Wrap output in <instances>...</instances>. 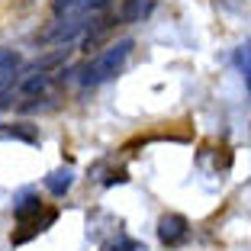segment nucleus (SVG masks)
<instances>
[{
	"instance_id": "obj_8",
	"label": "nucleus",
	"mask_w": 251,
	"mask_h": 251,
	"mask_svg": "<svg viewBox=\"0 0 251 251\" xmlns=\"http://www.w3.org/2000/svg\"><path fill=\"white\" fill-rule=\"evenodd\" d=\"M16 65H20V55L10 49H0V71H16Z\"/></svg>"
},
{
	"instance_id": "obj_9",
	"label": "nucleus",
	"mask_w": 251,
	"mask_h": 251,
	"mask_svg": "<svg viewBox=\"0 0 251 251\" xmlns=\"http://www.w3.org/2000/svg\"><path fill=\"white\" fill-rule=\"evenodd\" d=\"M45 84H49V81H45V74H32L29 81L23 84V94H42Z\"/></svg>"
},
{
	"instance_id": "obj_1",
	"label": "nucleus",
	"mask_w": 251,
	"mask_h": 251,
	"mask_svg": "<svg viewBox=\"0 0 251 251\" xmlns=\"http://www.w3.org/2000/svg\"><path fill=\"white\" fill-rule=\"evenodd\" d=\"M129 52H132V39H119L116 45L103 49V52L97 55V58H90L87 65L81 68V84H84V87H97V84L110 81L113 74H116L119 68L126 65Z\"/></svg>"
},
{
	"instance_id": "obj_7",
	"label": "nucleus",
	"mask_w": 251,
	"mask_h": 251,
	"mask_svg": "<svg viewBox=\"0 0 251 251\" xmlns=\"http://www.w3.org/2000/svg\"><path fill=\"white\" fill-rule=\"evenodd\" d=\"M0 135H13V139H23V142H36L39 135L32 129H26V123H16V126H3Z\"/></svg>"
},
{
	"instance_id": "obj_5",
	"label": "nucleus",
	"mask_w": 251,
	"mask_h": 251,
	"mask_svg": "<svg viewBox=\"0 0 251 251\" xmlns=\"http://www.w3.org/2000/svg\"><path fill=\"white\" fill-rule=\"evenodd\" d=\"M151 7H155V0H126L123 20H126V23H139L142 16L151 13Z\"/></svg>"
},
{
	"instance_id": "obj_10",
	"label": "nucleus",
	"mask_w": 251,
	"mask_h": 251,
	"mask_svg": "<svg viewBox=\"0 0 251 251\" xmlns=\"http://www.w3.org/2000/svg\"><path fill=\"white\" fill-rule=\"evenodd\" d=\"M110 251H142V245L132 242V238H119L116 245H110Z\"/></svg>"
},
{
	"instance_id": "obj_2",
	"label": "nucleus",
	"mask_w": 251,
	"mask_h": 251,
	"mask_svg": "<svg viewBox=\"0 0 251 251\" xmlns=\"http://www.w3.org/2000/svg\"><path fill=\"white\" fill-rule=\"evenodd\" d=\"M187 235H190V226H187L184 216L168 213V216H161V219H158V238H161V245L177 248V245L187 242Z\"/></svg>"
},
{
	"instance_id": "obj_6",
	"label": "nucleus",
	"mask_w": 251,
	"mask_h": 251,
	"mask_svg": "<svg viewBox=\"0 0 251 251\" xmlns=\"http://www.w3.org/2000/svg\"><path fill=\"white\" fill-rule=\"evenodd\" d=\"M39 209H42V203H39L36 197H23L20 203H16V219H20V222H26L29 216H36Z\"/></svg>"
},
{
	"instance_id": "obj_11",
	"label": "nucleus",
	"mask_w": 251,
	"mask_h": 251,
	"mask_svg": "<svg viewBox=\"0 0 251 251\" xmlns=\"http://www.w3.org/2000/svg\"><path fill=\"white\" fill-rule=\"evenodd\" d=\"M245 74H248V90H251V61H248V68H245Z\"/></svg>"
},
{
	"instance_id": "obj_4",
	"label": "nucleus",
	"mask_w": 251,
	"mask_h": 251,
	"mask_svg": "<svg viewBox=\"0 0 251 251\" xmlns=\"http://www.w3.org/2000/svg\"><path fill=\"white\" fill-rule=\"evenodd\" d=\"M71 184H74V171L71 168H58V171H52V174L45 177V187H49L55 197H65V193L71 190Z\"/></svg>"
},
{
	"instance_id": "obj_3",
	"label": "nucleus",
	"mask_w": 251,
	"mask_h": 251,
	"mask_svg": "<svg viewBox=\"0 0 251 251\" xmlns=\"http://www.w3.org/2000/svg\"><path fill=\"white\" fill-rule=\"evenodd\" d=\"M87 20H90L87 13H68V16H61L52 29L45 32V42H68V39H74L84 26H87Z\"/></svg>"
}]
</instances>
